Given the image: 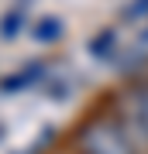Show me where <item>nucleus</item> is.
Segmentation results:
<instances>
[{"label":"nucleus","mask_w":148,"mask_h":154,"mask_svg":"<svg viewBox=\"0 0 148 154\" xmlns=\"http://www.w3.org/2000/svg\"><path fill=\"white\" fill-rule=\"evenodd\" d=\"M124 113H127V116H131V120L148 134V82H138V86L131 89V99H127Z\"/></svg>","instance_id":"nucleus-2"},{"label":"nucleus","mask_w":148,"mask_h":154,"mask_svg":"<svg viewBox=\"0 0 148 154\" xmlns=\"http://www.w3.org/2000/svg\"><path fill=\"white\" fill-rule=\"evenodd\" d=\"M79 151L83 154H138V147L131 144L124 123L117 120V113L97 116L79 130Z\"/></svg>","instance_id":"nucleus-1"}]
</instances>
